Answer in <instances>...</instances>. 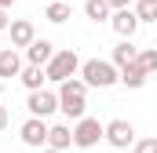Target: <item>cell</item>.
Masks as SVG:
<instances>
[{
    "label": "cell",
    "mask_w": 157,
    "mask_h": 153,
    "mask_svg": "<svg viewBox=\"0 0 157 153\" xmlns=\"http://www.w3.org/2000/svg\"><path fill=\"white\" fill-rule=\"evenodd\" d=\"M106 142H110L113 150H128V146H135V128H132V120H124V117L110 120V124H106Z\"/></svg>",
    "instance_id": "5b68a950"
},
{
    "label": "cell",
    "mask_w": 157,
    "mask_h": 153,
    "mask_svg": "<svg viewBox=\"0 0 157 153\" xmlns=\"http://www.w3.org/2000/svg\"><path fill=\"white\" fill-rule=\"evenodd\" d=\"M26 110H29V117H51L55 110H59V91H29V99H26Z\"/></svg>",
    "instance_id": "8992f818"
},
{
    "label": "cell",
    "mask_w": 157,
    "mask_h": 153,
    "mask_svg": "<svg viewBox=\"0 0 157 153\" xmlns=\"http://www.w3.org/2000/svg\"><path fill=\"white\" fill-rule=\"evenodd\" d=\"M0 51H4V47H0Z\"/></svg>",
    "instance_id": "f1b7e54d"
},
{
    "label": "cell",
    "mask_w": 157,
    "mask_h": 153,
    "mask_svg": "<svg viewBox=\"0 0 157 153\" xmlns=\"http://www.w3.org/2000/svg\"><path fill=\"white\" fill-rule=\"evenodd\" d=\"M11 4H15V0H0V7H4V11H7V7H11Z\"/></svg>",
    "instance_id": "cb8c5ba5"
},
{
    "label": "cell",
    "mask_w": 157,
    "mask_h": 153,
    "mask_svg": "<svg viewBox=\"0 0 157 153\" xmlns=\"http://www.w3.org/2000/svg\"><path fill=\"white\" fill-rule=\"evenodd\" d=\"M84 106H88V84L80 76L59 84V110L70 117V120H84Z\"/></svg>",
    "instance_id": "6da1fadb"
},
{
    "label": "cell",
    "mask_w": 157,
    "mask_h": 153,
    "mask_svg": "<svg viewBox=\"0 0 157 153\" xmlns=\"http://www.w3.org/2000/svg\"><path fill=\"white\" fill-rule=\"evenodd\" d=\"M132 11L139 15V26H143V22H157V0H135Z\"/></svg>",
    "instance_id": "ac0fdd59"
},
{
    "label": "cell",
    "mask_w": 157,
    "mask_h": 153,
    "mask_svg": "<svg viewBox=\"0 0 157 153\" xmlns=\"http://www.w3.org/2000/svg\"><path fill=\"white\" fill-rule=\"evenodd\" d=\"M66 4H73V0H66Z\"/></svg>",
    "instance_id": "83f0119b"
},
{
    "label": "cell",
    "mask_w": 157,
    "mask_h": 153,
    "mask_svg": "<svg viewBox=\"0 0 157 153\" xmlns=\"http://www.w3.org/2000/svg\"><path fill=\"white\" fill-rule=\"evenodd\" d=\"M4 29H11V18H7V11L0 7V33H4Z\"/></svg>",
    "instance_id": "7402d4cb"
},
{
    "label": "cell",
    "mask_w": 157,
    "mask_h": 153,
    "mask_svg": "<svg viewBox=\"0 0 157 153\" xmlns=\"http://www.w3.org/2000/svg\"><path fill=\"white\" fill-rule=\"evenodd\" d=\"M106 4H110L113 11H124V7H128V4H135V0H106Z\"/></svg>",
    "instance_id": "44dd1931"
},
{
    "label": "cell",
    "mask_w": 157,
    "mask_h": 153,
    "mask_svg": "<svg viewBox=\"0 0 157 153\" xmlns=\"http://www.w3.org/2000/svg\"><path fill=\"white\" fill-rule=\"evenodd\" d=\"M135 58H139V47H135L132 40H121L117 47H113V55H110V62H113L117 69H124V66H132Z\"/></svg>",
    "instance_id": "4fadbf2b"
},
{
    "label": "cell",
    "mask_w": 157,
    "mask_h": 153,
    "mask_svg": "<svg viewBox=\"0 0 157 153\" xmlns=\"http://www.w3.org/2000/svg\"><path fill=\"white\" fill-rule=\"evenodd\" d=\"M80 80L88 88H113L121 80V69L113 62H106V58H84L80 62Z\"/></svg>",
    "instance_id": "7a4b0ae2"
},
{
    "label": "cell",
    "mask_w": 157,
    "mask_h": 153,
    "mask_svg": "<svg viewBox=\"0 0 157 153\" xmlns=\"http://www.w3.org/2000/svg\"><path fill=\"white\" fill-rule=\"evenodd\" d=\"M84 15H88L91 22H110L113 7H110L106 0H84Z\"/></svg>",
    "instance_id": "2e32d148"
},
{
    "label": "cell",
    "mask_w": 157,
    "mask_h": 153,
    "mask_svg": "<svg viewBox=\"0 0 157 153\" xmlns=\"http://www.w3.org/2000/svg\"><path fill=\"white\" fill-rule=\"evenodd\" d=\"M7 120H11V113H7V106H0V131L7 128Z\"/></svg>",
    "instance_id": "603a6c76"
},
{
    "label": "cell",
    "mask_w": 157,
    "mask_h": 153,
    "mask_svg": "<svg viewBox=\"0 0 157 153\" xmlns=\"http://www.w3.org/2000/svg\"><path fill=\"white\" fill-rule=\"evenodd\" d=\"M135 153H157V139L150 135V139H135V146H132Z\"/></svg>",
    "instance_id": "ffe728a7"
},
{
    "label": "cell",
    "mask_w": 157,
    "mask_h": 153,
    "mask_svg": "<svg viewBox=\"0 0 157 153\" xmlns=\"http://www.w3.org/2000/svg\"><path fill=\"white\" fill-rule=\"evenodd\" d=\"M135 62H139V69L146 76L157 73V47H139V58H135Z\"/></svg>",
    "instance_id": "d6986e66"
},
{
    "label": "cell",
    "mask_w": 157,
    "mask_h": 153,
    "mask_svg": "<svg viewBox=\"0 0 157 153\" xmlns=\"http://www.w3.org/2000/svg\"><path fill=\"white\" fill-rule=\"evenodd\" d=\"M121 84H124V88H143V84H146V73L139 69V62H132V66L121 69Z\"/></svg>",
    "instance_id": "e0dca14e"
},
{
    "label": "cell",
    "mask_w": 157,
    "mask_h": 153,
    "mask_svg": "<svg viewBox=\"0 0 157 153\" xmlns=\"http://www.w3.org/2000/svg\"><path fill=\"white\" fill-rule=\"evenodd\" d=\"M40 4H51V0H40Z\"/></svg>",
    "instance_id": "4316f807"
},
{
    "label": "cell",
    "mask_w": 157,
    "mask_h": 153,
    "mask_svg": "<svg viewBox=\"0 0 157 153\" xmlns=\"http://www.w3.org/2000/svg\"><path fill=\"white\" fill-rule=\"evenodd\" d=\"M110 26H113V33H117L121 40H132V37H135V29H139V15H135L132 7L113 11V15H110Z\"/></svg>",
    "instance_id": "ba28073f"
},
{
    "label": "cell",
    "mask_w": 157,
    "mask_h": 153,
    "mask_svg": "<svg viewBox=\"0 0 157 153\" xmlns=\"http://www.w3.org/2000/svg\"><path fill=\"white\" fill-rule=\"evenodd\" d=\"M48 120H40V117H29L22 128H18V135H22V142L29 146V150H40V146H48Z\"/></svg>",
    "instance_id": "52a82bcc"
},
{
    "label": "cell",
    "mask_w": 157,
    "mask_h": 153,
    "mask_svg": "<svg viewBox=\"0 0 157 153\" xmlns=\"http://www.w3.org/2000/svg\"><path fill=\"white\" fill-rule=\"evenodd\" d=\"M44 73L48 80H55V84H66V80H73L80 73V55L73 47H62V51H55V58L44 66Z\"/></svg>",
    "instance_id": "3957f363"
},
{
    "label": "cell",
    "mask_w": 157,
    "mask_h": 153,
    "mask_svg": "<svg viewBox=\"0 0 157 153\" xmlns=\"http://www.w3.org/2000/svg\"><path fill=\"white\" fill-rule=\"evenodd\" d=\"M0 95H4V80H0Z\"/></svg>",
    "instance_id": "d4e9b609"
},
{
    "label": "cell",
    "mask_w": 157,
    "mask_h": 153,
    "mask_svg": "<svg viewBox=\"0 0 157 153\" xmlns=\"http://www.w3.org/2000/svg\"><path fill=\"white\" fill-rule=\"evenodd\" d=\"M70 146H73V128H70V124H55V128L48 131V150L66 153Z\"/></svg>",
    "instance_id": "8fae6325"
},
{
    "label": "cell",
    "mask_w": 157,
    "mask_h": 153,
    "mask_svg": "<svg viewBox=\"0 0 157 153\" xmlns=\"http://www.w3.org/2000/svg\"><path fill=\"white\" fill-rule=\"evenodd\" d=\"M70 11H73V4H66V0H51V4L44 7V18L55 22V26H62V22L70 18Z\"/></svg>",
    "instance_id": "9a60e30c"
},
{
    "label": "cell",
    "mask_w": 157,
    "mask_h": 153,
    "mask_svg": "<svg viewBox=\"0 0 157 153\" xmlns=\"http://www.w3.org/2000/svg\"><path fill=\"white\" fill-rule=\"evenodd\" d=\"M18 80H22V84H26L29 91H44V80H48V73H44L40 66H22Z\"/></svg>",
    "instance_id": "5bb4252c"
},
{
    "label": "cell",
    "mask_w": 157,
    "mask_h": 153,
    "mask_svg": "<svg viewBox=\"0 0 157 153\" xmlns=\"http://www.w3.org/2000/svg\"><path fill=\"white\" fill-rule=\"evenodd\" d=\"M102 139H106V124H99L95 117H84L73 124V146L77 150H95Z\"/></svg>",
    "instance_id": "277c9868"
},
{
    "label": "cell",
    "mask_w": 157,
    "mask_h": 153,
    "mask_svg": "<svg viewBox=\"0 0 157 153\" xmlns=\"http://www.w3.org/2000/svg\"><path fill=\"white\" fill-rule=\"evenodd\" d=\"M26 58H29V66H40V69H44V66L55 58V44L44 40V37H37L29 47H26Z\"/></svg>",
    "instance_id": "30bf717a"
},
{
    "label": "cell",
    "mask_w": 157,
    "mask_h": 153,
    "mask_svg": "<svg viewBox=\"0 0 157 153\" xmlns=\"http://www.w3.org/2000/svg\"><path fill=\"white\" fill-rule=\"evenodd\" d=\"M18 73H22V55L15 47H4L0 51V80L4 76H18Z\"/></svg>",
    "instance_id": "7c38bea8"
},
{
    "label": "cell",
    "mask_w": 157,
    "mask_h": 153,
    "mask_svg": "<svg viewBox=\"0 0 157 153\" xmlns=\"http://www.w3.org/2000/svg\"><path fill=\"white\" fill-rule=\"evenodd\" d=\"M7 33H11V47H15V51H18V47H29V44L37 40V29H33L29 18H15Z\"/></svg>",
    "instance_id": "9c48e42d"
},
{
    "label": "cell",
    "mask_w": 157,
    "mask_h": 153,
    "mask_svg": "<svg viewBox=\"0 0 157 153\" xmlns=\"http://www.w3.org/2000/svg\"><path fill=\"white\" fill-rule=\"evenodd\" d=\"M44 153H59V150H44Z\"/></svg>",
    "instance_id": "484cf974"
}]
</instances>
